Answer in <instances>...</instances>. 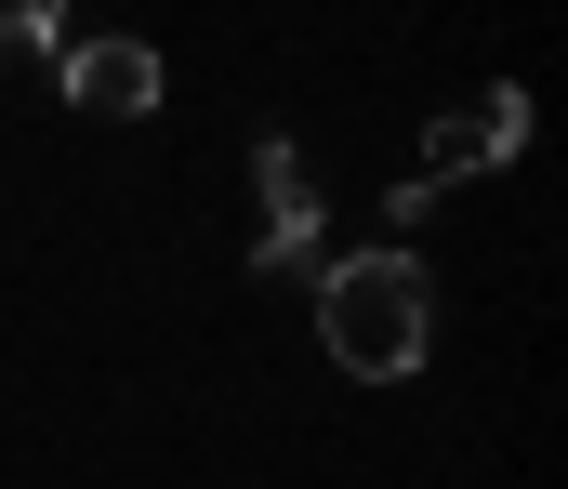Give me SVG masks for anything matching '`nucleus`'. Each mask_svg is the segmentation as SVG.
<instances>
[{
  "label": "nucleus",
  "mask_w": 568,
  "mask_h": 489,
  "mask_svg": "<svg viewBox=\"0 0 568 489\" xmlns=\"http://www.w3.org/2000/svg\"><path fill=\"white\" fill-rule=\"evenodd\" d=\"M317 344H331L357 384L424 370V344H436V278L410 265V252H357V265H331V278H317Z\"/></svg>",
  "instance_id": "obj_1"
},
{
  "label": "nucleus",
  "mask_w": 568,
  "mask_h": 489,
  "mask_svg": "<svg viewBox=\"0 0 568 489\" xmlns=\"http://www.w3.org/2000/svg\"><path fill=\"white\" fill-rule=\"evenodd\" d=\"M516 146H529V93H516V80H489L476 106H449V120H424V172H410V185L436 198V185H463V172H503Z\"/></svg>",
  "instance_id": "obj_2"
},
{
  "label": "nucleus",
  "mask_w": 568,
  "mask_h": 489,
  "mask_svg": "<svg viewBox=\"0 0 568 489\" xmlns=\"http://www.w3.org/2000/svg\"><path fill=\"white\" fill-rule=\"evenodd\" d=\"M252 198H265V212H252V265H265V278L317 265V225H331V212H317L304 146H278V133H265V146H252Z\"/></svg>",
  "instance_id": "obj_3"
},
{
  "label": "nucleus",
  "mask_w": 568,
  "mask_h": 489,
  "mask_svg": "<svg viewBox=\"0 0 568 489\" xmlns=\"http://www.w3.org/2000/svg\"><path fill=\"white\" fill-rule=\"evenodd\" d=\"M53 93H67L80 120H145V106H159V40H133V27L67 40V53H53Z\"/></svg>",
  "instance_id": "obj_4"
},
{
  "label": "nucleus",
  "mask_w": 568,
  "mask_h": 489,
  "mask_svg": "<svg viewBox=\"0 0 568 489\" xmlns=\"http://www.w3.org/2000/svg\"><path fill=\"white\" fill-rule=\"evenodd\" d=\"M53 53H67V27H53V13H0V93H40V80H53Z\"/></svg>",
  "instance_id": "obj_5"
}]
</instances>
